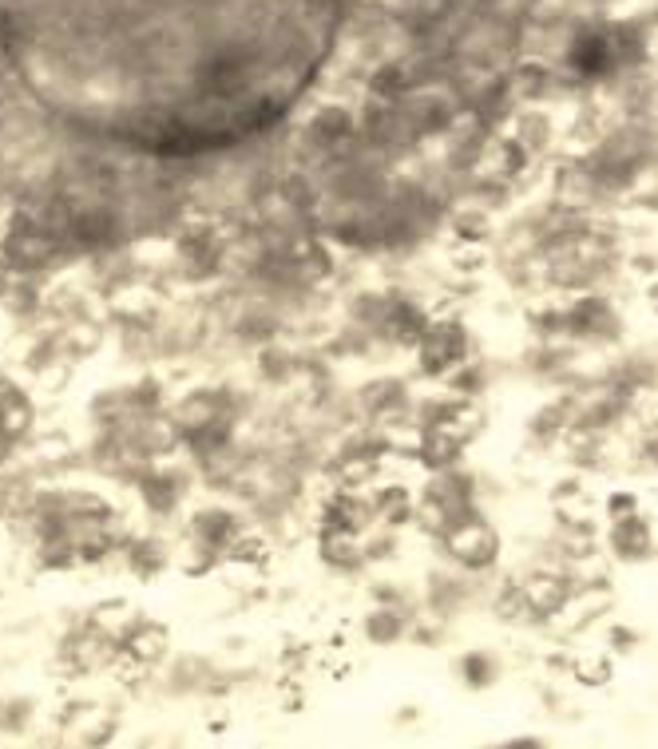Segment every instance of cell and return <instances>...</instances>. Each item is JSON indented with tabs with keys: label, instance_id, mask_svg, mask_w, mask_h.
Segmentation results:
<instances>
[{
	"label": "cell",
	"instance_id": "obj_2",
	"mask_svg": "<svg viewBox=\"0 0 658 749\" xmlns=\"http://www.w3.org/2000/svg\"><path fill=\"white\" fill-rule=\"evenodd\" d=\"M460 333L452 329V325H440V329H429L425 337H421V365L425 369H444V365H452L460 353Z\"/></svg>",
	"mask_w": 658,
	"mask_h": 749
},
{
	"label": "cell",
	"instance_id": "obj_1",
	"mask_svg": "<svg viewBox=\"0 0 658 749\" xmlns=\"http://www.w3.org/2000/svg\"><path fill=\"white\" fill-rule=\"evenodd\" d=\"M448 539H452V543H448L452 555H456L460 563H468V567H484V563L496 555V535H492V528H484L480 520H464Z\"/></svg>",
	"mask_w": 658,
	"mask_h": 749
},
{
	"label": "cell",
	"instance_id": "obj_6",
	"mask_svg": "<svg viewBox=\"0 0 658 749\" xmlns=\"http://www.w3.org/2000/svg\"><path fill=\"white\" fill-rule=\"evenodd\" d=\"M615 539H619V547H623L627 555H635V551H643V543H639V539H647V528H643L639 520H627V524L615 532Z\"/></svg>",
	"mask_w": 658,
	"mask_h": 749
},
{
	"label": "cell",
	"instance_id": "obj_3",
	"mask_svg": "<svg viewBox=\"0 0 658 749\" xmlns=\"http://www.w3.org/2000/svg\"><path fill=\"white\" fill-rule=\"evenodd\" d=\"M322 555H326L333 567H353L361 559V543L353 539V532L345 528H329L326 543H322Z\"/></svg>",
	"mask_w": 658,
	"mask_h": 749
},
{
	"label": "cell",
	"instance_id": "obj_8",
	"mask_svg": "<svg viewBox=\"0 0 658 749\" xmlns=\"http://www.w3.org/2000/svg\"><path fill=\"white\" fill-rule=\"evenodd\" d=\"M655 306H658V286H655Z\"/></svg>",
	"mask_w": 658,
	"mask_h": 749
},
{
	"label": "cell",
	"instance_id": "obj_4",
	"mask_svg": "<svg viewBox=\"0 0 658 749\" xmlns=\"http://www.w3.org/2000/svg\"><path fill=\"white\" fill-rule=\"evenodd\" d=\"M524 603L536 607V611H559V607H563V583H555L551 575L532 579L528 591H524Z\"/></svg>",
	"mask_w": 658,
	"mask_h": 749
},
{
	"label": "cell",
	"instance_id": "obj_7",
	"mask_svg": "<svg viewBox=\"0 0 658 749\" xmlns=\"http://www.w3.org/2000/svg\"><path fill=\"white\" fill-rule=\"evenodd\" d=\"M369 635H373L377 642H389L393 635H397V619H393V615H385V611H381V615H373V619H369Z\"/></svg>",
	"mask_w": 658,
	"mask_h": 749
},
{
	"label": "cell",
	"instance_id": "obj_5",
	"mask_svg": "<svg viewBox=\"0 0 658 749\" xmlns=\"http://www.w3.org/2000/svg\"><path fill=\"white\" fill-rule=\"evenodd\" d=\"M318 139H341V135H349L353 131V119H349V111H341V107H329V111H322L318 119H314V127H310Z\"/></svg>",
	"mask_w": 658,
	"mask_h": 749
}]
</instances>
